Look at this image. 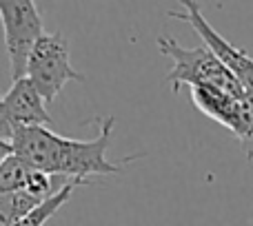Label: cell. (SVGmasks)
<instances>
[{"instance_id": "obj_1", "label": "cell", "mask_w": 253, "mask_h": 226, "mask_svg": "<svg viewBox=\"0 0 253 226\" xmlns=\"http://www.w3.org/2000/svg\"><path fill=\"white\" fill-rule=\"evenodd\" d=\"M114 126L116 117L107 115L100 120V131L93 140L62 138L47 126H20L11 138V153L34 171L87 184L91 175H116L123 171V164L140 157L131 155L120 162L107 160Z\"/></svg>"}, {"instance_id": "obj_2", "label": "cell", "mask_w": 253, "mask_h": 226, "mask_svg": "<svg viewBox=\"0 0 253 226\" xmlns=\"http://www.w3.org/2000/svg\"><path fill=\"white\" fill-rule=\"evenodd\" d=\"M158 49L162 56L173 60V69L167 74V82L171 84V91L178 93L182 87H211L229 93V96H245L242 84L236 75L211 53V49L202 47H182L171 36L158 38Z\"/></svg>"}, {"instance_id": "obj_3", "label": "cell", "mask_w": 253, "mask_h": 226, "mask_svg": "<svg viewBox=\"0 0 253 226\" xmlns=\"http://www.w3.org/2000/svg\"><path fill=\"white\" fill-rule=\"evenodd\" d=\"M25 75L40 93L44 105H51L67 82H84L87 80L71 65L69 42L60 31H53V34L44 31L34 42L29 56H27Z\"/></svg>"}, {"instance_id": "obj_4", "label": "cell", "mask_w": 253, "mask_h": 226, "mask_svg": "<svg viewBox=\"0 0 253 226\" xmlns=\"http://www.w3.org/2000/svg\"><path fill=\"white\" fill-rule=\"evenodd\" d=\"M0 22L13 82L25 75L27 56L34 42L44 34V27L36 0H0Z\"/></svg>"}, {"instance_id": "obj_5", "label": "cell", "mask_w": 253, "mask_h": 226, "mask_svg": "<svg viewBox=\"0 0 253 226\" xmlns=\"http://www.w3.org/2000/svg\"><path fill=\"white\" fill-rule=\"evenodd\" d=\"M180 4H182V11H169L167 16L191 25L196 29V34L202 38L205 47L211 49V53L236 75V80L242 84V89L249 96H253V58L245 49L229 42L224 36H220L211 27V22L205 18L200 4H198V0H180Z\"/></svg>"}, {"instance_id": "obj_6", "label": "cell", "mask_w": 253, "mask_h": 226, "mask_svg": "<svg viewBox=\"0 0 253 226\" xmlns=\"http://www.w3.org/2000/svg\"><path fill=\"white\" fill-rule=\"evenodd\" d=\"M47 105L27 75L13 80L7 93H0V140L11 144L20 126H51Z\"/></svg>"}, {"instance_id": "obj_7", "label": "cell", "mask_w": 253, "mask_h": 226, "mask_svg": "<svg viewBox=\"0 0 253 226\" xmlns=\"http://www.w3.org/2000/svg\"><path fill=\"white\" fill-rule=\"evenodd\" d=\"M222 126L236 135L247 160L253 162V96L245 93L238 98Z\"/></svg>"}, {"instance_id": "obj_8", "label": "cell", "mask_w": 253, "mask_h": 226, "mask_svg": "<svg viewBox=\"0 0 253 226\" xmlns=\"http://www.w3.org/2000/svg\"><path fill=\"white\" fill-rule=\"evenodd\" d=\"M78 187V184H65V187L60 188V191H56L51 197H47V200H42L38 206H34V209L29 211L27 215H22L18 222H13L11 226H44L49 222V220L53 218V215L58 213V211L62 209V206L67 204V200L71 197V193H74V188Z\"/></svg>"}, {"instance_id": "obj_9", "label": "cell", "mask_w": 253, "mask_h": 226, "mask_svg": "<svg viewBox=\"0 0 253 226\" xmlns=\"http://www.w3.org/2000/svg\"><path fill=\"white\" fill-rule=\"evenodd\" d=\"M40 200L27 193L25 188L0 195V226H11L13 222L27 215L34 206H38Z\"/></svg>"}, {"instance_id": "obj_10", "label": "cell", "mask_w": 253, "mask_h": 226, "mask_svg": "<svg viewBox=\"0 0 253 226\" xmlns=\"http://www.w3.org/2000/svg\"><path fill=\"white\" fill-rule=\"evenodd\" d=\"M31 169L11 153L7 160L0 164V195L2 193H11V191H20L25 188L27 180H29Z\"/></svg>"}, {"instance_id": "obj_11", "label": "cell", "mask_w": 253, "mask_h": 226, "mask_svg": "<svg viewBox=\"0 0 253 226\" xmlns=\"http://www.w3.org/2000/svg\"><path fill=\"white\" fill-rule=\"evenodd\" d=\"M9 155H11V144L4 142V140H0V164H2Z\"/></svg>"}]
</instances>
